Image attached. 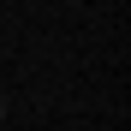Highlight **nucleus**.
Masks as SVG:
<instances>
[{
	"instance_id": "nucleus-1",
	"label": "nucleus",
	"mask_w": 131,
	"mask_h": 131,
	"mask_svg": "<svg viewBox=\"0 0 131 131\" xmlns=\"http://www.w3.org/2000/svg\"><path fill=\"white\" fill-rule=\"evenodd\" d=\"M0 119H6V95H0Z\"/></svg>"
},
{
	"instance_id": "nucleus-2",
	"label": "nucleus",
	"mask_w": 131,
	"mask_h": 131,
	"mask_svg": "<svg viewBox=\"0 0 131 131\" xmlns=\"http://www.w3.org/2000/svg\"><path fill=\"white\" fill-rule=\"evenodd\" d=\"M66 6H83V0H66Z\"/></svg>"
}]
</instances>
